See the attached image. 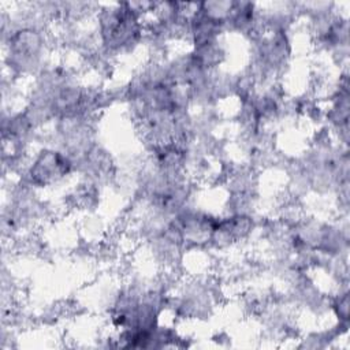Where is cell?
I'll list each match as a JSON object with an SVG mask.
<instances>
[{"mask_svg":"<svg viewBox=\"0 0 350 350\" xmlns=\"http://www.w3.org/2000/svg\"><path fill=\"white\" fill-rule=\"evenodd\" d=\"M71 168L72 161L67 154L57 150H42L31 163L27 175L33 185L44 187L62 179Z\"/></svg>","mask_w":350,"mask_h":350,"instance_id":"6da1fadb","label":"cell"}]
</instances>
